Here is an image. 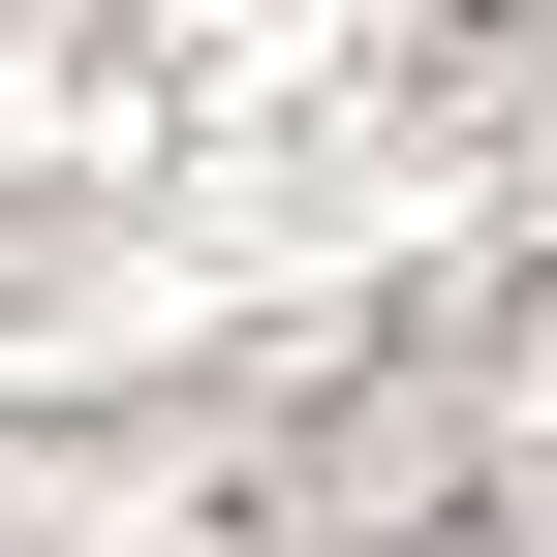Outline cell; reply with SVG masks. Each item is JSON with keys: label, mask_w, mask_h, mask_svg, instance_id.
Wrapping results in <instances>:
<instances>
[{"label": "cell", "mask_w": 557, "mask_h": 557, "mask_svg": "<svg viewBox=\"0 0 557 557\" xmlns=\"http://www.w3.org/2000/svg\"><path fill=\"white\" fill-rule=\"evenodd\" d=\"M403 557H527V527H403Z\"/></svg>", "instance_id": "1"}]
</instances>
